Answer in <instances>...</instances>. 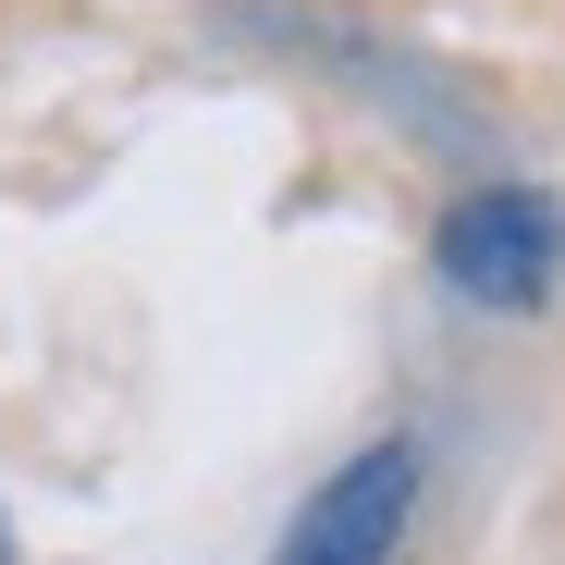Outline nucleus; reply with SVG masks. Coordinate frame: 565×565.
I'll return each mask as SVG.
<instances>
[{
    "label": "nucleus",
    "mask_w": 565,
    "mask_h": 565,
    "mask_svg": "<svg viewBox=\"0 0 565 565\" xmlns=\"http://www.w3.org/2000/svg\"><path fill=\"white\" fill-rule=\"evenodd\" d=\"M443 282L480 308H541L553 270H565V210L541 198V184H480V198H455L443 234H430Z\"/></svg>",
    "instance_id": "f257e3e1"
},
{
    "label": "nucleus",
    "mask_w": 565,
    "mask_h": 565,
    "mask_svg": "<svg viewBox=\"0 0 565 565\" xmlns=\"http://www.w3.org/2000/svg\"><path fill=\"white\" fill-rule=\"evenodd\" d=\"M406 492H418V455H406V443H369L344 480L296 516L282 565H382V553H394V529H406Z\"/></svg>",
    "instance_id": "f03ea898"
}]
</instances>
